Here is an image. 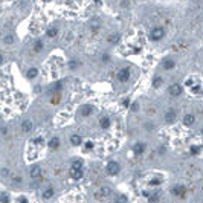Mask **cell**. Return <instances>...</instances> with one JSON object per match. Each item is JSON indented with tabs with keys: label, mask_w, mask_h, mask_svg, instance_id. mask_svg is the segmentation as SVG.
I'll use <instances>...</instances> for the list:
<instances>
[{
	"label": "cell",
	"mask_w": 203,
	"mask_h": 203,
	"mask_svg": "<svg viewBox=\"0 0 203 203\" xmlns=\"http://www.w3.org/2000/svg\"><path fill=\"white\" fill-rule=\"evenodd\" d=\"M12 182H14L16 185H20V183H22V177H20V176H14V177H12Z\"/></svg>",
	"instance_id": "1f68e13d"
},
{
	"label": "cell",
	"mask_w": 203,
	"mask_h": 203,
	"mask_svg": "<svg viewBox=\"0 0 203 203\" xmlns=\"http://www.w3.org/2000/svg\"><path fill=\"white\" fill-rule=\"evenodd\" d=\"M32 130H34V122H32V121L26 119V121L22 122V131H23V133H29V131H32Z\"/></svg>",
	"instance_id": "9c48e42d"
},
{
	"label": "cell",
	"mask_w": 203,
	"mask_h": 203,
	"mask_svg": "<svg viewBox=\"0 0 203 203\" xmlns=\"http://www.w3.org/2000/svg\"><path fill=\"white\" fill-rule=\"evenodd\" d=\"M79 113H81V116H82V118H87V116H90V115L93 113V107H92V106H89V104H86V106H82V107H81V112H79Z\"/></svg>",
	"instance_id": "8fae6325"
},
{
	"label": "cell",
	"mask_w": 203,
	"mask_h": 203,
	"mask_svg": "<svg viewBox=\"0 0 203 203\" xmlns=\"http://www.w3.org/2000/svg\"><path fill=\"white\" fill-rule=\"evenodd\" d=\"M191 93H194V95H200V93H201V86H200V84H192V87H191Z\"/></svg>",
	"instance_id": "603a6c76"
},
{
	"label": "cell",
	"mask_w": 203,
	"mask_h": 203,
	"mask_svg": "<svg viewBox=\"0 0 203 203\" xmlns=\"http://www.w3.org/2000/svg\"><path fill=\"white\" fill-rule=\"evenodd\" d=\"M145 144L144 142H136L135 145H133V153L136 154V156H142L144 154V151H145Z\"/></svg>",
	"instance_id": "8992f818"
},
{
	"label": "cell",
	"mask_w": 203,
	"mask_h": 203,
	"mask_svg": "<svg viewBox=\"0 0 203 203\" xmlns=\"http://www.w3.org/2000/svg\"><path fill=\"white\" fill-rule=\"evenodd\" d=\"M60 89H61V82H55V84L51 87V92L55 93V92H60Z\"/></svg>",
	"instance_id": "f1b7e54d"
},
{
	"label": "cell",
	"mask_w": 203,
	"mask_h": 203,
	"mask_svg": "<svg viewBox=\"0 0 203 203\" xmlns=\"http://www.w3.org/2000/svg\"><path fill=\"white\" fill-rule=\"evenodd\" d=\"M70 144H72L73 147H79V145L82 144V138H81L79 135H72V136H70Z\"/></svg>",
	"instance_id": "9a60e30c"
},
{
	"label": "cell",
	"mask_w": 203,
	"mask_h": 203,
	"mask_svg": "<svg viewBox=\"0 0 203 203\" xmlns=\"http://www.w3.org/2000/svg\"><path fill=\"white\" fill-rule=\"evenodd\" d=\"M46 35H47L49 38H55V37L58 35V28H49V29L46 31Z\"/></svg>",
	"instance_id": "7402d4cb"
},
{
	"label": "cell",
	"mask_w": 203,
	"mask_h": 203,
	"mask_svg": "<svg viewBox=\"0 0 203 203\" xmlns=\"http://www.w3.org/2000/svg\"><path fill=\"white\" fill-rule=\"evenodd\" d=\"M101 60H103V63H109V61H110V55H109V54H104Z\"/></svg>",
	"instance_id": "d6a6232c"
},
{
	"label": "cell",
	"mask_w": 203,
	"mask_h": 203,
	"mask_svg": "<svg viewBox=\"0 0 203 203\" xmlns=\"http://www.w3.org/2000/svg\"><path fill=\"white\" fill-rule=\"evenodd\" d=\"M131 76V72H130V67H122L119 72H118V81L119 82H127Z\"/></svg>",
	"instance_id": "3957f363"
},
{
	"label": "cell",
	"mask_w": 203,
	"mask_h": 203,
	"mask_svg": "<svg viewBox=\"0 0 203 203\" xmlns=\"http://www.w3.org/2000/svg\"><path fill=\"white\" fill-rule=\"evenodd\" d=\"M86 148H87V150H92V148H93V142H92V141H87V142H86Z\"/></svg>",
	"instance_id": "e575fe53"
},
{
	"label": "cell",
	"mask_w": 203,
	"mask_h": 203,
	"mask_svg": "<svg viewBox=\"0 0 203 203\" xmlns=\"http://www.w3.org/2000/svg\"><path fill=\"white\" fill-rule=\"evenodd\" d=\"M95 2H96V3H101V0H95Z\"/></svg>",
	"instance_id": "f6af8a7d"
},
{
	"label": "cell",
	"mask_w": 203,
	"mask_h": 203,
	"mask_svg": "<svg viewBox=\"0 0 203 203\" xmlns=\"http://www.w3.org/2000/svg\"><path fill=\"white\" fill-rule=\"evenodd\" d=\"M52 195H54V189H52V188H47V189L43 192V198H44V200H49Z\"/></svg>",
	"instance_id": "cb8c5ba5"
},
{
	"label": "cell",
	"mask_w": 203,
	"mask_h": 203,
	"mask_svg": "<svg viewBox=\"0 0 203 203\" xmlns=\"http://www.w3.org/2000/svg\"><path fill=\"white\" fill-rule=\"evenodd\" d=\"M160 182H162V180H160V179H157V180H151L150 183H151V185H160Z\"/></svg>",
	"instance_id": "f35d334b"
},
{
	"label": "cell",
	"mask_w": 203,
	"mask_h": 203,
	"mask_svg": "<svg viewBox=\"0 0 203 203\" xmlns=\"http://www.w3.org/2000/svg\"><path fill=\"white\" fill-rule=\"evenodd\" d=\"M163 37H165V29H163L162 26H156V28H153L151 32H150V38H151L153 41H160Z\"/></svg>",
	"instance_id": "6da1fadb"
},
{
	"label": "cell",
	"mask_w": 203,
	"mask_h": 203,
	"mask_svg": "<svg viewBox=\"0 0 203 203\" xmlns=\"http://www.w3.org/2000/svg\"><path fill=\"white\" fill-rule=\"evenodd\" d=\"M16 43V37L12 35V34H8V35H5V38H3V44H6V46H11V44H14Z\"/></svg>",
	"instance_id": "ac0fdd59"
},
{
	"label": "cell",
	"mask_w": 203,
	"mask_h": 203,
	"mask_svg": "<svg viewBox=\"0 0 203 203\" xmlns=\"http://www.w3.org/2000/svg\"><path fill=\"white\" fill-rule=\"evenodd\" d=\"M162 81H163V79H162L160 76H157V78H154V81H153V87H156V89H157V87H160V84H162Z\"/></svg>",
	"instance_id": "83f0119b"
},
{
	"label": "cell",
	"mask_w": 203,
	"mask_h": 203,
	"mask_svg": "<svg viewBox=\"0 0 203 203\" xmlns=\"http://www.w3.org/2000/svg\"><path fill=\"white\" fill-rule=\"evenodd\" d=\"M119 40H121V35H119L118 32L110 34V35L107 37V41H109L110 44H118V43H119Z\"/></svg>",
	"instance_id": "5bb4252c"
},
{
	"label": "cell",
	"mask_w": 203,
	"mask_h": 203,
	"mask_svg": "<svg viewBox=\"0 0 203 203\" xmlns=\"http://www.w3.org/2000/svg\"><path fill=\"white\" fill-rule=\"evenodd\" d=\"M98 29H99V26H98V25H92V32H93V34H96V32H98Z\"/></svg>",
	"instance_id": "d590c367"
},
{
	"label": "cell",
	"mask_w": 203,
	"mask_h": 203,
	"mask_svg": "<svg viewBox=\"0 0 203 203\" xmlns=\"http://www.w3.org/2000/svg\"><path fill=\"white\" fill-rule=\"evenodd\" d=\"M115 201H116V203H127V201H128V198H127L124 194H119V195L116 197V200H115Z\"/></svg>",
	"instance_id": "4316f807"
},
{
	"label": "cell",
	"mask_w": 203,
	"mask_h": 203,
	"mask_svg": "<svg viewBox=\"0 0 203 203\" xmlns=\"http://www.w3.org/2000/svg\"><path fill=\"white\" fill-rule=\"evenodd\" d=\"M99 125H101V128H103V130H107V128L110 127V118H109V116L101 118V119H99Z\"/></svg>",
	"instance_id": "2e32d148"
},
{
	"label": "cell",
	"mask_w": 203,
	"mask_h": 203,
	"mask_svg": "<svg viewBox=\"0 0 203 203\" xmlns=\"http://www.w3.org/2000/svg\"><path fill=\"white\" fill-rule=\"evenodd\" d=\"M165 122H166V124L176 122V112H174V110H170V112L165 113Z\"/></svg>",
	"instance_id": "7c38bea8"
},
{
	"label": "cell",
	"mask_w": 203,
	"mask_h": 203,
	"mask_svg": "<svg viewBox=\"0 0 203 203\" xmlns=\"http://www.w3.org/2000/svg\"><path fill=\"white\" fill-rule=\"evenodd\" d=\"M174 67H176V61H174V60L166 58V60L162 61V69H165V70H173Z\"/></svg>",
	"instance_id": "ba28073f"
},
{
	"label": "cell",
	"mask_w": 203,
	"mask_h": 203,
	"mask_svg": "<svg viewBox=\"0 0 203 203\" xmlns=\"http://www.w3.org/2000/svg\"><path fill=\"white\" fill-rule=\"evenodd\" d=\"M189 153H191L192 156H197V154H200V147H198V145H192V147L189 148Z\"/></svg>",
	"instance_id": "484cf974"
},
{
	"label": "cell",
	"mask_w": 203,
	"mask_h": 203,
	"mask_svg": "<svg viewBox=\"0 0 203 203\" xmlns=\"http://www.w3.org/2000/svg\"><path fill=\"white\" fill-rule=\"evenodd\" d=\"M2 174H3V176H8V174H9V171L5 168V170H2Z\"/></svg>",
	"instance_id": "60d3db41"
},
{
	"label": "cell",
	"mask_w": 203,
	"mask_h": 203,
	"mask_svg": "<svg viewBox=\"0 0 203 203\" xmlns=\"http://www.w3.org/2000/svg\"><path fill=\"white\" fill-rule=\"evenodd\" d=\"M76 67H78V61H76V60H70V61H69V69L75 70Z\"/></svg>",
	"instance_id": "f546056e"
},
{
	"label": "cell",
	"mask_w": 203,
	"mask_h": 203,
	"mask_svg": "<svg viewBox=\"0 0 203 203\" xmlns=\"http://www.w3.org/2000/svg\"><path fill=\"white\" fill-rule=\"evenodd\" d=\"M41 142H43V138H35V139H34V144H37V145L41 144Z\"/></svg>",
	"instance_id": "74e56055"
},
{
	"label": "cell",
	"mask_w": 203,
	"mask_h": 203,
	"mask_svg": "<svg viewBox=\"0 0 203 203\" xmlns=\"http://www.w3.org/2000/svg\"><path fill=\"white\" fill-rule=\"evenodd\" d=\"M112 194V188L110 186H103L101 188V192L96 195V197H107V195H110Z\"/></svg>",
	"instance_id": "e0dca14e"
},
{
	"label": "cell",
	"mask_w": 203,
	"mask_h": 203,
	"mask_svg": "<svg viewBox=\"0 0 203 203\" xmlns=\"http://www.w3.org/2000/svg\"><path fill=\"white\" fill-rule=\"evenodd\" d=\"M43 46H44L43 41H41V40H37L35 44H34V52H40V51L43 49Z\"/></svg>",
	"instance_id": "d4e9b609"
},
{
	"label": "cell",
	"mask_w": 203,
	"mask_h": 203,
	"mask_svg": "<svg viewBox=\"0 0 203 203\" xmlns=\"http://www.w3.org/2000/svg\"><path fill=\"white\" fill-rule=\"evenodd\" d=\"M185 192H186V188H185L183 185H176V186H173V189H171V194L176 195V197H183Z\"/></svg>",
	"instance_id": "5b68a950"
},
{
	"label": "cell",
	"mask_w": 203,
	"mask_h": 203,
	"mask_svg": "<svg viewBox=\"0 0 203 203\" xmlns=\"http://www.w3.org/2000/svg\"><path fill=\"white\" fill-rule=\"evenodd\" d=\"M37 75H38V69H37V67H31V69H28V72H26V76H28L29 79H34Z\"/></svg>",
	"instance_id": "ffe728a7"
},
{
	"label": "cell",
	"mask_w": 203,
	"mask_h": 203,
	"mask_svg": "<svg viewBox=\"0 0 203 203\" xmlns=\"http://www.w3.org/2000/svg\"><path fill=\"white\" fill-rule=\"evenodd\" d=\"M122 8H127L128 6V0H122V5H121Z\"/></svg>",
	"instance_id": "ab89813d"
},
{
	"label": "cell",
	"mask_w": 203,
	"mask_h": 203,
	"mask_svg": "<svg viewBox=\"0 0 203 203\" xmlns=\"http://www.w3.org/2000/svg\"><path fill=\"white\" fill-rule=\"evenodd\" d=\"M0 122H2V119H0Z\"/></svg>",
	"instance_id": "7dc6e473"
},
{
	"label": "cell",
	"mask_w": 203,
	"mask_h": 203,
	"mask_svg": "<svg viewBox=\"0 0 203 203\" xmlns=\"http://www.w3.org/2000/svg\"><path fill=\"white\" fill-rule=\"evenodd\" d=\"M0 201H2V203H9L8 195H6V194H2V195H0Z\"/></svg>",
	"instance_id": "4dcf8cb0"
},
{
	"label": "cell",
	"mask_w": 203,
	"mask_h": 203,
	"mask_svg": "<svg viewBox=\"0 0 203 203\" xmlns=\"http://www.w3.org/2000/svg\"><path fill=\"white\" fill-rule=\"evenodd\" d=\"M182 92H183V87H182L180 84H177V82H174V84H171V86L168 87V93H170L171 96H180Z\"/></svg>",
	"instance_id": "277c9868"
},
{
	"label": "cell",
	"mask_w": 203,
	"mask_h": 203,
	"mask_svg": "<svg viewBox=\"0 0 203 203\" xmlns=\"http://www.w3.org/2000/svg\"><path fill=\"white\" fill-rule=\"evenodd\" d=\"M49 148H52V150H57L58 147H60V139L58 138H52L51 141H49Z\"/></svg>",
	"instance_id": "44dd1931"
},
{
	"label": "cell",
	"mask_w": 203,
	"mask_h": 203,
	"mask_svg": "<svg viewBox=\"0 0 203 203\" xmlns=\"http://www.w3.org/2000/svg\"><path fill=\"white\" fill-rule=\"evenodd\" d=\"M29 176H31V179H40L41 177V168H40V165H34L31 168V171H29Z\"/></svg>",
	"instance_id": "52a82bcc"
},
{
	"label": "cell",
	"mask_w": 203,
	"mask_h": 203,
	"mask_svg": "<svg viewBox=\"0 0 203 203\" xmlns=\"http://www.w3.org/2000/svg\"><path fill=\"white\" fill-rule=\"evenodd\" d=\"M46 2H49V0H46Z\"/></svg>",
	"instance_id": "bcb514c9"
},
{
	"label": "cell",
	"mask_w": 203,
	"mask_h": 203,
	"mask_svg": "<svg viewBox=\"0 0 203 203\" xmlns=\"http://www.w3.org/2000/svg\"><path fill=\"white\" fill-rule=\"evenodd\" d=\"M8 133V127H2L0 128V135H6Z\"/></svg>",
	"instance_id": "8d00e7d4"
},
{
	"label": "cell",
	"mask_w": 203,
	"mask_h": 203,
	"mask_svg": "<svg viewBox=\"0 0 203 203\" xmlns=\"http://www.w3.org/2000/svg\"><path fill=\"white\" fill-rule=\"evenodd\" d=\"M130 107H131V110H133V112H138V110H139V103H133Z\"/></svg>",
	"instance_id": "836d02e7"
},
{
	"label": "cell",
	"mask_w": 203,
	"mask_h": 203,
	"mask_svg": "<svg viewBox=\"0 0 203 203\" xmlns=\"http://www.w3.org/2000/svg\"><path fill=\"white\" fill-rule=\"evenodd\" d=\"M192 84H194L192 79H188V81H186V86H192Z\"/></svg>",
	"instance_id": "b9f144b4"
},
{
	"label": "cell",
	"mask_w": 203,
	"mask_h": 203,
	"mask_svg": "<svg viewBox=\"0 0 203 203\" xmlns=\"http://www.w3.org/2000/svg\"><path fill=\"white\" fill-rule=\"evenodd\" d=\"M194 122H195V116H194V115L188 113V115L183 116V125H186V127H192Z\"/></svg>",
	"instance_id": "30bf717a"
},
{
	"label": "cell",
	"mask_w": 203,
	"mask_h": 203,
	"mask_svg": "<svg viewBox=\"0 0 203 203\" xmlns=\"http://www.w3.org/2000/svg\"><path fill=\"white\" fill-rule=\"evenodd\" d=\"M3 60H5V58H3V55H2V54H0V64H2V63H3Z\"/></svg>",
	"instance_id": "ee69618b"
},
{
	"label": "cell",
	"mask_w": 203,
	"mask_h": 203,
	"mask_svg": "<svg viewBox=\"0 0 203 203\" xmlns=\"http://www.w3.org/2000/svg\"><path fill=\"white\" fill-rule=\"evenodd\" d=\"M70 168H73V170H82V160L81 159H73L70 162Z\"/></svg>",
	"instance_id": "d6986e66"
},
{
	"label": "cell",
	"mask_w": 203,
	"mask_h": 203,
	"mask_svg": "<svg viewBox=\"0 0 203 203\" xmlns=\"http://www.w3.org/2000/svg\"><path fill=\"white\" fill-rule=\"evenodd\" d=\"M119 170H121V166H119V163L115 162V160H110V162L107 163V166H106V173H107L109 176H116V174L119 173Z\"/></svg>",
	"instance_id": "7a4b0ae2"
},
{
	"label": "cell",
	"mask_w": 203,
	"mask_h": 203,
	"mask_svg": "<svg viewBox=\"0 0 203 203\" xmlns=\"http://www.w3.org/2000/svg\"><path fill=\"white\" fill-rule=\"evenodd\" d=\"M20 201H22V203H28V200H26V197H20Z\"/></svg>",
	"instance_id": "7bdbcfd3"
},
{
	"label": "cell",
	"mask_w": 203,
	"mask_h": 203,
	"mask_svg": "<svg viewBox=\"0 0 203 203\" xmlns=\"http://www.w3.org/2000/svg\"><path fill=\"white\" fill-rule=\"evenodd\" d=\"M70 179L81 180L82 179V170H73V168H70Z\"/></svg>",
	"instance_id": "4fadbf2b"
}]
</instances>
